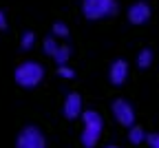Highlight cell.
Segmentation results:
<instances>
[{
	"mask_svg": "<svg viewBox=\"0 0 159 148\" xmlns=\"http://www.w3.org/2000/svg\"><path fill=\"white\" fill-rule=\"evenodd\" d=\"M13 77H16V84H20L22 89H35L44 80V67L35 60H25L16 67Z\"/></svg>",
	"mask_w": 159,
	"mask_h": 148,
	"instance_id": "cell-1",
	"label": "cell"
},
{
	"mask_svg": "<svg viewBox=\"0 0 159 148\" xmlns=\"http://www.w3.org/2000/svg\"><path fill=\"white\" fill-rule=\"evenodd\" d=\"M82 146L84 148H95L97 141H99V135H102V128H104V119L97 111H84L82 113Z\"/></svg>",
	"mask_w": 159,
	"mask_h": 148,
	"instance_id": "cell-2",
	"label": "cell"
},
{
	"mask_svg": "<svg viewBox=\"0 0 159 148\" xmlns=\"http://www.w3.org/2000/svg\"><path fill=\"white\" fill-rule=\"evenodd\" d=\"M82 11L86 20H102L117 13L115 0H82Z\"/></svg>",
	"mask_w": 159,
	"mask_h": 148,
	"instance_id": "cell-3",
	"label": "cell"
},
{
	"mask_svg": "<svg viewBox=\"0 0 159 148\" xmlns=\"http://www.w3.org/2000/svg\"><path fill=\"white\" fill-rule=\"evenodd\" d=\"M16 148H47V141H44V135L40 133V128L27 126V128L20 131L16 139Z\"/></svg>",
	"mask_w": 159,
	"mask_h": 148,
	"instance_id": "cell-4",
	"label": "cell"
},
{
	"mask_svg": "<svg viewBox=\"0 0 159 148\" xmlns=\"http://www.w3.org/2000/svg\"><path fill=\"white\" fill-rule=\"evenodd\" d=\"M111 111H113V117H115V122H119L122 126H126V128H130V126H135V109L130 106V102L128 99H115L113 102V106H111Z\"/></svg>",
	"mask_w": 159,
	"mask_h": 148,
	"instance_id": "cell-5",
	"label": "cell"
},
{
	"mask_svg": "<svg viewBox=\"0 0 159 148\" xmlns=\"http://www.w3.org/2000/svg\"><path fill=\"white\" fill-rule=\"evenodd\" d=\"M152 16V9L148 2H144V0H139V2H133L126 11V18H128V22L130 25H146L148 20Z\"/></svg>",
	"mask_w": 159,
	"mask_h": 148,
	"instance_id": "cell-6",
	"label": "cell"
},
{
	"mask_svg": "<svg viewBox=\"0 0 159 148\" xmlns=\"http://www.w3.org/2000/svg\"><path fill=\"white\" fill-rule=\"evenodd\" d=\"M62 113L64 117L69 119H77V117H82V95L80 93H69L64 97V106H62Z\"/></svg>",
	"mask_w": 159,
	"mask_h": 148,
	"instance_id": "cell-7",
	"label": "cell"
},
{
	"mask_svg": "<svg viewBox=\"0 0 159 148\" xmlns=\"http://www.w3.org/2000/svg\"><path fill=\"white\" fill-rule=\"evenodd\" d=\"M108 80H111V84H115V86H122V84L128 80V62L126 60H115L113 64H111V69H108Z\"/></svg>",
	"mask_w": 159,
	"mask_h": 148,
	"instance_id": "cell-8",
	"label": "cell"
},
{
	"mask_svg": "<svg viewBox=\"0 0 159 148\" xmlns=\"http://www.w3.org/2000/svg\"><path fill=\"white\" fill-rule=\"evenodd\" d=\"M146 139H148V135H146V131L142 128V126H130V128H128V141L130 144L139 146V144H144Z\"/></svg>",
	"mask_w": 159,
	"mask_h": 148,
	"instance_id": "cell-9",
	"label": "cell"
},
{
	"mask_svg": "<svg viewBox=\"0 0 159 148\" xmlns=\"http://www.w3.org/2000/svg\"><path fill=\"white\" fill-rule=\"evenodd\" d=\"M152 58H155V55H152L150 49H142V51L137 53V67H139V69H148V67L152 64Z\"/></svg>",
	"mask_w": 159,
	"mask_h": 148,
	"instance_id": "cell-10",
	"label": "cell"
},
{
	"mask_svg": "<svg viewBox=\"0 0 159 148\" xmlns=\"http://www.w3.org/2000/svg\"><path fill=\"white\" fill-rule=\"evenodd\" d=\"M69 58H71V47H69V44H60V49H57L55 55H53V60L57 62V67H60V64H66Z\"/></svg>",
	"mask_w": 159,
	"mask_h": 148,
	"instance_id": "cell-11",
	"label": "cell"
},
{
	"mask_svg": "<svg viewBox=\"0 0 159 148\" xmlns=\"http://www.w3.org/2000/svg\"><path fill=\"white\" fill-rule=\"evenodd\" d=\"M42 49H44V53H47V55H51V58H53V55H55V51L60 49L57 38H55V35H47V38H44V42H42Z\"/></svg>",
	"mask_w": 159,
	"mask_h": 148,
	"instance_id": "cell-12",
	"label": "cell"
},
{
	"mask_svg": "<svg viewBox=\"0 0 159 148\" xmlns=\"http://www.w3.org/2000/svg\"><path fill=\"white\" fill-rule=\"evenodd\" d=\"M51 35H55V38H60V40L69 38V25H64V22H55V25L51 27Z\"/></svg>",
	"mask_w": 159,
	"mask_h": 148,
	"instance_id": "cell-13",
	"label": "cell"
},
{
	"mask_svg": "<svg viewBox=\"0 0 159 148\" xmlns=\"http://www.w3.org/2000/svg\"><path fill=\"white\" fill-rule=\"evenodd\" d=\"M33 44H35V33L33 31H25L22 38H20V47H22L25 51H29V49H33Z\"/></svg>",
	"mask_w": 159,
	"mask_h": 148,
	"instance_id": "cell-14",
	"label": "cell"
},
{
	"mask_svg": "<svg viewBox=\"0 0 159 148\" xmlns=\"http://www.w3.org/2000/svg\"><path fill=\"white\" fill-rule=\"evenodd\" d=\"M57 75L64 77V80H71V77L75 75V71H73L69 64H60V67H57Z\"/></svg>",
	"mask_w": 159,
	"mask_h": 148,
	"instance_id": "cell-15",
	"label": "cell"
},
{
	"mask_svg": "<svg viewBox=\"0 0 159 148\" xmlns=\"http://www.w3.org/2000/svg\"><path fill=\"white\" fill-rule=\"evenodd\" d=\"M146 144H148L150 148H159V133H150L148 139H146Z\"/></svg>",
	"mask_w": 159,
	"mask_h": 148,
	"instance_id": "cell-16",
	"label": "cell"
},
{
	"mask_svg": "<svg viewBox=\"0 0 159 148\" xmlns=\"http://www.w3.org/2000/svg\"><path fill=\"white\" fill-rule=\"evenodd\" d=\"M5 27H7V18H5V13H2V11H0V31H2Z\"/></svg>",
	"mask_w": 159,
	"mask_h": 148,
	"instance_id": "cell-17",
	"label": "cell"
},
{
	"mask_svg": "<svg viewBox=\"0 0 159 148\" xmlns=\"http://www.w3.org/2000/svg\"><path fill=\"white\" fill-rule=\"evenodd\" d=\"M104 148H119V146H104Z\"/></svg>",
	"mask_w": 159,
	"mask_h": 148,
	"instance_id": "cell-18",
	"label": "cell"
}]
</instances>
